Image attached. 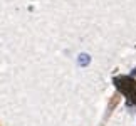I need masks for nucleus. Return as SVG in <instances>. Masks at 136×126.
I'll use <instances>...</instances> for the list:
<instances>
[{"mask_svg":"<svg viewBox=\"0 0 136 126\" xmlns=\"http://www.w3.org/2000/svg\"><path fill=\"white\" fill-rule=\"evenodd\" d=\"M89 62H91L89 54H81V56L77 57V64H79V66H88Z\"/></svg>","mask_w":136,"mask_h":126,"instance_id":"f03ea898","label":"nucleus"},{"mask_svg":"<svg viewBox=\"0 0 136 126\" xmlns=\"http://www.w3.org/2000/svg\"><path fill=\"white\" fill-rule=\"evenodd\" d=\"M114 84L118 86V89L121 93H124L129 98V101L136 104V82L131 77H118L114 79Z\"/></svg>","mask_w":136,"mask_h":126,"instance_id":"f257e3e1","label":"nucleus"}]
</instances>
